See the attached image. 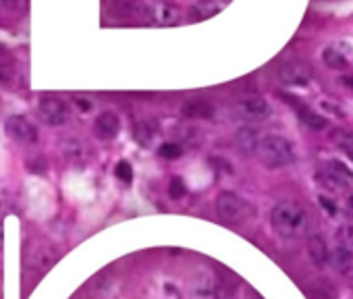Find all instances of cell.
<instances>
[{
  "label": "cell",
  "mask_w": 353,
  "mask_h": 299,
  "mask_svg": "<svg viewBox=\"0 0 353 299\" xmlns=\"http://www.w3.org/2000/svg\"><path fill=\"white\" fill-rule=\"evenodd\" d=\"M131 133H133V139H135L139 145L150 147V145L156 141L160 129H158V123H156V121H152V118H141V121L133 123Z\"/></svg>",
  "instance_id": "13"
},
{
  "label": "cell",
  "mask_w": 353,
  "mask_h": 299,
  "mask_svg": "<svg viewBox=\"0 0 353 299\" xmlns=\"http://www.w3.org/2000/svg\"><path fill=\"white\" fill-rule=\"evenodd\" d=\"M347 152H349V156H351V158H353V145H351V147H349V150H347Z\"/></svg>",
  "instance_id": "34"
},
{
  "label": "cell",
  "mask_w": 353,
  "mask_h": 299,
  "mask_svg": "<svg viewBox=\"0 0 353 299\" xmlns=\"http://www.w3.org/2000/svg\"><path fill=\"white\" fill-rule=\"evenodd\" d=\"M5 131H7V135H9L13 141H17V143H28V145H32V143L38 141V129H36V125H34L28 116H23V114H13V116H9L7 123H5Z\"/></svg>",
  "instance_id": "5"
},
{
  "label": "cell",
  "mask_w": 353,
  "mask_h": 299,
  "mask_svg": "<svg viewBox=\"0 0 353 299\" xmlns=\"http://www.w3.org/2000/svg\"><path fill=\"white\" fill-rule=\"evenodd\" d=\"M345 210H347V214L353 218V194L345 200Z\"/></svg>",
  "instance_id": "30"
},
{
  "label": "cell",
  "mask_w": 353,
  "mask_h": 299,
  "mask_svg": "<svg viewBox=\"0 0 353 299\" xmlns=\"http://www.w3.org/2000/svg\"><path fill=\"white\" fill-rule=\"evenodd\" d=\"M336 241L339 245H345L353 251V225H343L336 231Z\"/></svg>",
  "instance_id": "24"
},
{
  "label": "cell",
  "mask_w": 353,
  "mask_h": 299,
  "mask_svg": "<svg viewBox=\"0 0 353 299\" xmlns=\"http://www.w3.org/2000/svg\"><path fill=\"white\" fill-rule=\"evenodd\" d=\"M322 61H324V65H326L328 69H334V71H343V69L349 67L347 59H345L343 52L336 50V48H324V50H322Z\"/></svg>",
  "instance_id": "20"
},
{
  "label": "cell",
  "mask_w": 353,
  "mask_h": 299,
  "mask_svg": "<svg viewBox=\"0 0 353 299\" xmlns=\"http://www.w3.org/2000/svg\"><path fill=\"white\" fill-rule=\"evenodd\" d=\"M256 156L266 169H285L295 163V147L283 135H266L256 145Z\"/></svg>",
  "instance_id": "2"
},
{
  "label": "cell",
  "mask_w": 353,
  "mask_h": 299,
  "mask_svg": "<svg viewBox=\"0 0 353 299\" xmlns=\"http://www.w3.org/2000/svg\"><path fill=\"white\" fill-rule=\"evenodd\" d=\"M270 104L264 100V98H243L241 102H237L235 106V114L248 123H260V121H266L270 116Z\"/></svg>",
  "instance_id": "6"
},
{
  "label": "cell",
  "mask_w": 353,
  "mask_h": 299,
  "mask_svg": "<svg viewBox=\"0 0 353 299\" xmlns=\"http://www.w3.org/2000/svg\"><path fill=\"white\" fill-rule=\"evenodd\" d=\"M38 108H40L42 118H44L48 125H52V127L65 125V123L69 121V116H71L69 106H67V104H65V100H61L59 96L44 94V96L40 98Z\"/></svg>",
  "instance_id": "4"
},
{
  "label": "cell",
  "mask_w": 353,
  "mask_h": 299,
  "mask_svg": "<svg viewBox=\"0 0 353 299\" xmlns=\"http://www.w3.org/2000/svg\"><path fill=\"white\" fill-rule=\"evenodd\" d=\"M158 156L166 161H176L183 156V145L176 141H166L158 147Z\"/></svg>",
  "instance_id": "22"
},
{
  "label": "cell",
  "mask_w": 353,
  "mask_h": 299,
  "mask_svg": "<svg viewBox=\"0 0 353 299\" xmlns=\"http://www.w3.org/2000/svg\"><path fill=\"white\" fill-rule=\"evenodd\" d=\"M185 194H188L185 181H183L181 177H172L170 183H168V196H170L172 200H181Z\"/></svg>",
  "instance_id": "23"
},
{
  "label": "cell",
  "mask_w": 353,
  "mask_h": 299,
  "mask_svg": "<svg viewBox=\"0 0 353 299\" xmlns=\"http://www.w3.org/2000/svg\"><path fill=\"white\" fill-rule=\"evenodd\" d=\"M121 131V118L114 112H102L94 121V135L102 141H112Z\"/></svg>",
  "instance_id": "10"
},
{
  "label": "cell",
  "mask_w": 353,
  "mask_h": 299,
  "mask_svg": "<svg viewBox=\"0 0 353 299\" xmlns=\"http://www.w3.org/2000/svg\"><path fill=\"white\" fill-rule=\"evenodd\" d=\"M190 293L192 299H219V291H216V278L210 270L200 268L190 282Z\"/></svg>",
  "instance_id": "7"
},
{
  "label": "cell",
  "mask_w": 353,
  "mask_h": 299,
  "mask_svg": "<svg viewBox=\"0 0 353 299\" xmlns=\"http://www.w3.org/2000/svg\"><path fill=\"white\" fill-rule=\"evenodd\" d=\"M11 77H13V56L5 46H0V83H9Z\"/></svg>",
  "instance_id": "21"
},
{
  "label": "cell",
  "mask_w": 353,
  "mask_h": 299,
  "mask_svg": "<svg viewBox=\"0 0 353 299\" xmlns=\"http://www.w3.org/2000/svg\"><path fill=\"white\" fill-rule=\"evenodd\" d=\"M318 299H336V291L332 289V285L328 280H318V291H316Z\"/></svg>",
  "instance_id": "26"
},
{
  "label": "cell",
  "mask_w": 353,
  "mask_h": 299,
  "mask_svg": "<svg viewBox=\"0 0 353 299\" xmlns=\"http://www.w3.org/2000/svg\"><path fill=\"white\" fill-rule=\"evenodd\" d=\"M274 231L285 239H297L307 231V214L295 202H281L270 214Z\"/></svg>",
  "instance_id": "1"
},
{
  "label": "cell",
  "mask_w": 353,
  "mask_h": 299,
  "mask_svg": "<svg viewBox=\"0 0 353 299\" xmlns=\"http://www.w3.org/2000/svg\"><path fill=\"white\" fill-rule=\"evenodd\" d=\"M320 179L330 189H343V187H349L353 183V173L341 161H330L324 167V171L320 173Z\"/></svg>",
  "instance_id": "8"
},
{
  "label": "cell",
  "mask_w": 353,
  "mask_h": 299,
  "mask_svg": "<svg viewBox=\"0 0 353 299\" xmlns=\"http://www.w3.org/2000/svg\"><path fill=\"white\" fill-rule=\"evenodd\" d=\"M114 175H117L123 183H131V181H133V167H131L127 161H121V163H117Z\"/></svg>",
  "instance_id": "25"
},
{
  "label": "cell",
  "mask_w": 353,
  "mask_h": 299,
  "mask_svg": "<svg viewBox=\"0 0 353 299\" xmlns=\"http://www.w3.org/2000/svg\"><path fill=\"white\" fill-rule=\"evenodd\" d=\"M214 104L206 98H192L188 102H183L181 106V114L185 118H204V121H210L214 118Z\"/></svg>",
  "instance_id": "12"
},
{
  "label": "cell",
  "mask_w": 353,
  "mask_h": 299,
  "mask_svg": "<svg viewBox=\"0 0 353 299\" xmlns=\"http://www.w3.org/2000/svg\"><path fill=\"white\" fill-rule=\"evenodd\" d=\"M291 106H295V110H297V114H299V121L305 125V127H310V129H314V131H322V129H326V118L324 116H320L318 112H314V110H310L307 106H303V104H299L297 102V98H293V96H283Z\"/></svg>",
  "instance_id": "14"
},
{
  "label": "cell",
  "mask_w": 353,
  "mask_h": 299,
  "mask_svg": "<svg viewBox=\"0 0 353 299\" xmlns=\"http://www.w3.org/2000/svg\"><path fill=\"white\" fill-rule=\"evenodd\" d=\"M152 15L162 25H174L179 21V9H176L172 3H156L152 9Z\"/></svg>",
  "instance_id": "18"
},
{
  "label": "cell",
  "mask_w": 353,
  "mask_h": 299,
  "mask_svg": "<svg viewBox=\"0 0 353 299\" xmlns=\"http://www.w3.org/2000/svg\"><path fill=\"white\" fill-rule=\"evenodd\" d=\"M0 5L5 9H17L19 7V0H0Z\"/></svg>",
  "instance_id": "29"
},
{
  "label": "cell",
  "mask_w": 353,
  "mask_h": 299,
  "mask_svg": "<svg viewBox=\"0 0 353 299\" xmlns=\"http://www.w3.org/2000/svg\"><path fill=\"white\" fill-rule=\"evenodd\" d=\"M307 254H310L312 262H314L316 266H320V268H324V266L330 262V249H328L324 237L318 235V233H312V235L307 237Z\"/></svg>",
  "instance_id": "15"
},
{
  "label": "cell",
  "mask_w": 353,
  "mask_h": 299,
  "mask_svg": "<svg viewBox=\"0 0 353 299\" xmlns=\"http://www.w3.org/2000/svg\"><path fill=\"white\" fill-rule=\"evenodd\" d=\"M279 77L285 85H293V87H305L312 81V71L303 65V63H285L279 71Z\"/></svg>",
  "instance_id": "9"
},
{
  "label": "cell",
  "mask_w": 353,
  "mask_h": 299,
  "mask_svg": "<svg viewBox=\"0 0 353 299\" xmlns=\"http://www.w3.org/2000/svg\"><path fill=\"white\" fill-rule=\"evenodd\" d=\"M3 233H5V229H3V223H0V249H3Z\"/></svg>",
  "instance_id": "33"
},
{
  "label": "cell",
  "mask_w": 353,
  "mask_h": 299,
  "mask_svg": "<svg viewBox=\"0 0 353 299\" xmlns=\"http://www.w3.org/2000/svg\"><path fill=\"white\" fill-rule=\"evenodd\" d=\"M112 13L125 19H135V17H152V9H148L141 0H112L110 5Z\"/></svg>",
  "instance_id": "11"
},
{
  "label": "cell",
  "mask_w": 353,
  "mask_h": 299,
  "mask_svg": "<svg viewBox=\"0 0 353 299\" xmlns=\"http://www.w3.org/2000/svg\"><path fill=\"white\" fill-rule=\"evenodd\" d=\"M332 141H334V143H339V145H343L345 150H349V147L353 145V135H351V133H347V131H341V129H339V131H334V133H332Z\"/></svg>",
  "instance_id": "27"
},
{
  "label": "cell",
  "mask_w": 353,
  "mask_h": 299,
  "mask_svg": "<svg viewBox=\"0 0 353 299\" xmlns=\"http://www.w3.org/2000/svg\"><path fill=\"white\" fill-rule=\"evenodd\" d=\"M341 83H343L345 87H351V90H353V75H345V77H341Z\"/></svg>",
  "instance_id": "32"
},
{
  "label": "cell",
  "mask_w": 353,
  "mask_h": 299,
  "mask_svg": "<svg viewBox=\"0 0 353 299\" xmlns=\"http://www.w3.org/2000/svg\"><path fill=\"white\" fill-rule=\"evenodd\" d=\"M320 204H322V208H324V210H328L330 214H334V212H336V210H334V206H332L330 202H326V198H320Z\"/></svg>",
  "instance_id": "31"
},
{
  "label": "cell",
  "mask_w": 353,
  "mask_h": 299,
  "mask_svg": "<svg viewBox=\"0 0 353 299\" xmlns=\"http://www.w3.org/2000/svg\"><path fill=\"white\" fill-rule=\"evenodd\" d=\"M235 141H237V145H239L241 152L250 154V152H256V145H258L260 137H258V131H256V129H252V127H241V129L237 131V135H235Z\"/></svg>",
  "instance_id": "19"
},
{
  "label": "cell",
  "mask_w": 353,
  "mask_h": 299,
  "mask_svg": "<svg viewBox=\"0 0 353 299\" xmlns=\"http://www.w3.org/2000/svg\"><path fill=\"white\" fill-rule=\"evenodd\" d=\"M330 262L339 268V272L351 276L353 274V251L345 245H336L330 251Z\"/></svg>",
  "instance_id": "17"
},
{
  "label": "cell",
  "mask_w": 353,
  "mask_h": 299,
  "mask_svg": "<svg viewBox=\"0 0 353 299\" xmlns=\"http://www.w3.org/2000/svg\"><path fill=\"white\" fill-rule=\"evenodd\" d=\"M75 104H77L79 110H83V112L92 108V102H90V100H83V98H75Z\"/></svg>",
  "instance_id": "28"
},
{
  "label": "cell",
  "mask_w": 353,
  "mask_h": 299,
  "mask_svg": "<svg viewBox=\"0 0 353 299\" xmlns=\"http://www.w3.org/2000/svg\"><path fill=\"white\" fill-rule=\"evenodd\" d=\"M216 212H219L221 220H225L229 225L241 223L245 216V202L233 192H223L216 198Z\"/></svg>",
  "instance_id": "3"
},
{
  "label": "cell",
  "mask_w": 353,
  "mask_h": 299,
  "mask_svg": "<svg viewBox=\"0 0 353 299\" xmlns=\"http://www.w3.org/2000/svg\"><path fill=\"white\" fill-rule=\"evenodd\" d=\"M223 9H225V0H198V3L192 7L190 15H192L194 21H202V19L214 17Z\"/></svg>",
  "instance_id": "16"
}]
</instances>
